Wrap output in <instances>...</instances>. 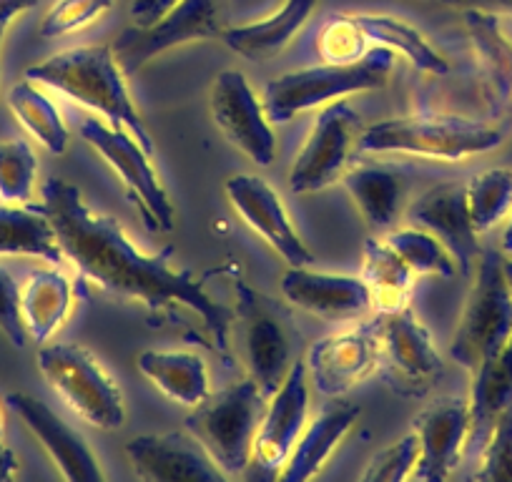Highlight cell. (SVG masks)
<instances>
[{
  "label": "cell",
  "instance_id": "6da1fadb",
  "mask_svg": "<svg viewBox=\"0 0 512 482\" xmlns=\"http://www.w3.org/2000/svg\"><path fill=\"white\" fill-rule=\"evenodd\" d=\"M51 221L63 254L103 292L121 299H134L149 309L184 304L201 317L216 349L226 359L231 312L214 302L189 272L171 269L166 257H149L123 234L121 224L98 214L83 201L78 186L66 179H48L43 184V204L38 206Z\"/></svg>",
  "mask_w": 512,
  "mask_h": 482
},
{
  "label": "cell",
  "instance_id": "7a4b0ae2",
  "mask_svg": "<svg viewBox=\"0 0 512 482\" xmlns=\"http://www.w3.org/2000/svg\"><path fill=\"white\" fill-rule=\"evenodd\" d=\"M26 78L56 88L63 96L93 108L113 126H121L134 136L149 159L156 156L154 139L131 103L111 46H86L56 53L48 61L28 68Z\"/></svg>",
  "mask_w": 512,
  "mask_h": 482
},
{
  "label": "cell",
  "instance_id": "3957f363",
  "mask_svg": "<svg viewBox=\"0 0 512 482\" xmlns=\"http://www.w3.org/2000/svg\"><path fill=\"white\" fill-rule=\"evenodd\" d=\"M392 68H395V51L377 46L357 61L324 63V66L284 73L264 88V111L274 124H287L289 118L319 103L387 86Z\"/></svg>",
  "mask_w": 512,
  "mask_h": 482
},
{
  "label": "cell",
  "instance_id": "277c9868",
  "mask_svg": "<svg viewBox=\"0 0 512 482\" xmlns=\"http://www.w3.org/2000/svg\"><path fill=\"white\" fill-rule=\"evenodd\" d=\"M502 144L492 126L460 116H407L377 121L357 139L362 154H412L425 159L462 161Z\"/></svg>",
  "mask_w": 512,
  "mask_h": 482
},
{
  "label": "cell",
  "instance_id": "5b68a950",
  "mask_svg": "<svg viewBox=\"0 0 512 482\" xmlns=\"http://www.w3.org/2000/svg\"><path fill=\"white\" fill-rule=\"evenodd\" d=\"M267 405L269 397L259 390V385L254 380H244L196 405L186 417V430L204 445L224 475H236L251 462L256 432Z\"/></svg>",
  "mask_w": 512,
  "mask_h": 482
},
{
  "label": "cell",
  "instance_id": "8992f818",
  "mask_svg": "<svg viewBox=\"0 0 512 482\" xmlns=\"http://www.w3.org/2000/svg\"><path fill=\"white\" fill-rule=\"evenodd\" d=\"M502 254L487 249L477 259V279L465 304L450 354L475 375L512 334V289L502 272Z\"/></svg>",
  "mask_w": 512,
  "mask_h": 482
},
{
  "label": "cell",
  "instance_id": "52a82bcc",
  "mask_svg": "<svg viewBox=\"0 0 512 482\" xmlns=\"http://www.w3.org/2000/svg\"><path fill=\"white\" fill-rule=\"evenodd\" d=\"M38 367L68 407L98 430H118L126 420L123 395L96 357L78 344H46Z\"/></svg>",
  "mask_w": 512,
  "mask_h": 482
},
{
  "label": "cell",
  "instance_id": "ba28073f",
  "mask_svg": "<svg viewBox=\"0 0 512 482\" xmlns=\"http://www.w3.org/2000/svg\"><path fill=\"white\" fill-rule=\"evenodd\" d=\"M377 370L400 397H425L442 377V359L410 307L379 314Z\"/></svg>",
  "mask_w": 512,
  "mask_h": 482
},
{
  "label": "cell",
  "instance_id": "9c48e42d",
  "mask_svg": "<svg viewBox=\"0 0 512 482\" xmlns=\"http://www.w3.org/2000/svg\"><path fill=\"white\" fill-rule=\"evenodd\" d=\"M224 3L221 0H179L159 21L131 26L113 41V56L123 73H136L144 63L169 48L201 38H221Z\"/></svg>",
  "mask_w": 512,
  "mask_h": 482
},
{
  "label": "cell",
  "instance_id": "30bf717a",
  "mask_svg": "<svg viewBox=\"0 0 512 482\" xmlns=\"http://www.w3.org/2000/svg\"><path fill=\"white\" fill-rule=\"evenodd\" d=\"M81 136L121 174L126 189L139 201V209L149 229H174V206H171L169 194L161 186L151 159L141 149L139 141L121 126H106L96 118H83Z\"/></svg>",
  "mask_w": 512,
  "mask_h": 482
},
{
  "label": "cell",
  "instance_id": "8fae6325",
  "mask_svg": "<svg viewBox=\"0 0 512 482\" xmlns=\"http://www.w3.org/2000/svg\"><path fill=\"white\" fill-rule=\"evenodd\" d=\"M362 134V118L347 101H334L317 116L312 134L297 156L289 186L294 194H312L327 189L339 179L352 146Z\"/></svg>",
  "mask_w": 512,
  "mask_h": 482
},
{
  "label": "cell",
  "instance_id": "7c38bea8",
  "mask_svg": "<svg viewBox=\"0 0 512 482\" xmlns=\"http://www.w3.org/2000/svg\"><path fill=\"white\" fill-rule=\"evenodd\" d=\"M211 113L226 139L259 166L277 156V139L264 106L241 71H221L211 88Z\"/></svg>",
  "mask_w": 512,
  "mask_h": 482
},
{
  "label": "cell",
  "instance_id": "4fadbf2b",
  "mask_svg": "<svg viewBox=\"0 0 512 482\" xmlns=\"http://www.w3.org/2000/svg\"><path fill=\"white\" fill-rule=\"evenodd\" d=\"M309 372L307 362H294L282 387L269 397L267 412L254 440L251 460L264 472L277 477L292 455L299 435L307 425L309 412Z\"/></svg>",
  "mask_w": 512,
  "mask_h": 482
},
{
  "label": "cell",
  "instance_id": "5bb4252c",
  "mask_svg": "<svg viewBox=\"0 0 512 482\" xmlns=\"http://www.w3.org/2000/svg\"><path fill=\"white\" fill-rule=\"evenodd\" d=\"M472 410L470 400L442 397L430 402L415 417V435L420 440V457L412 475L417 480L440 482L452 475L462 450L470 442Z\"/></svg>",
  "mask_w": 512,
  "mask_h": 482
},
{
  "label": "cell",
  "instance_id": "9a60e30c",
  "mask_svg": "<svg viewBox=\"0 0 512 482\" xmlns=\"http://www.w3.org/2000/svg\"><path fill=\"white\" fill-rule=\"evenodd\" d=\"M236 297H239V317L244 324V347L251 380L259 385L264 395L272 397L292 370L289 337L282 322L274 317L272 309L264 304V299L254 289L239 282L236 284Z\"/></svg>",
  "mask_w": 512,
  "mask_h": 482
},
{
  "label": "cell",
  "instance_id": "2e32d148",
  "mask_svg": "<svg viewBox=\"0 0 512 482\" xmlns=\"http://www.w3.org/2000/svg\"><path fill=\"white\" fill-rule=\"evenodd\" d=\"M126 455L144 480L221 482L226 477L191 432L134 437L126 442Z\"/></svg>",
  "mask_w": 512,
  "mask_h": 482
},
{
  "label": "cell",
  "instance_id": "e0dca14e",
  "mask_svg": "<svg viewBox=\"0 0 512 482\" xmlns=\"http://www.w3.org/2000/svg\"><path fill=\"white\" fill-rule=\"evenodd\" d=\"M377 327L329 334L312 344L307 372L322 395L339 397L377 370Z\"/></svg>",
  "mask_w": 512,
  "mask_h": 482
},
{
  "label": "cell",
  "instance_id": "ac0fdd59",
  "mask_svg": "<svg viewBox=\"0 0 512 482\" xmlns=\"http://www.w3.org/2000/svg\"><path fill=\"white\" fill-rule=\"evenodd\" d=\"M226 196L234 209L244 216L246 224L269 241V247L277 249L289 267H309L314 264V254L304 247V241L294 231L282 199L277 191L259 176L239 174L226 181Z\"/></svg>",
  "mask_w": 512,
  "mask_h": 482
},
{
  "label": "cell",
  "instance_id": "d6986e66",
  "mask_svg": "<svg viewBox=\"0 0 512 482\" xmlns=\"http://www.w3.org/2000/svg\"><path fill=\"white\" fill-rule=\"evenodd\" d=\"M410 219L425 226L445 244L462 274L470 272L472 264L480 259L477 231L472 224L470 204H467V184L445 181V184L425 191L412 204Z\"/></svg>",
  "mask_w": 512,
  "mask_h": 482
},
{
  "label": "cell",
  "instance_id": "ffe728a7",
  "mask_svg": "<svg viewBox=\"0 0 512 482\" xmlns=\"http://www.w3.org/2000/svg\"><path fill=\"white\" fill-rule=\"evenodd\" d=\"M6 405L26 422L28 430L41 440V445L46 447L48 455L53 457L58 467H61L63 477L76 482H101L103 472L98 467L96 455L91 452V447L86 445V440L81 437V432L73 430L68 422H63L46 402H41L38 397L26 395V392H11L6 397Z\"/></svg>",
  "mask_w": 512,
  "mask_h": 482
},
{
  "label": "cell",
  "instance_id": "44dd1931",
  "mask_svg": "<svg viewBox=\"0 0 512 482\" xmlns=\"http://www.w3.org/2000/svg\"><path fill=\"white\" fill-rule=\"evenodd\" d=\"M284 297L299 309L324 319H359L372 309L362 277L312 272L309 267H289L282 277Z\"/></svg>",
  "mask_w": 512,
  "mask_h": 482
},
{
  "label": "cell",
  "instance_id": "7402d4cb",
  "mask_svg": "<svg viewBox=\"0 0 512 482\" xmlns=\"http://www.w3.org/2000/svg\"><path fill=\"white\" fill-rule=\"evenodd\" d=\"M359 417V405L347 400H339L334 397L332 402L322 407V412L317 415V420L307 427V430L299 435L297 445H294L292 455L284 462V467L279 470V480L284 482H304L312 480L319 470L324 467V462L329 460V455L334 452V447L344 440L352 425Z\"/></svg>",
  "mask_w": 512,
  "mask_h": 482
},
{
  "label": "cell",
  "instance_id": "603a6c76",
  "mask_svg": "<svg viewBox=\"0 0 512 482\" xmlns=\"http://www.w3.org/2000/svg\"><path fill=\"white\" fill-rule=\"evenodd\" d=\"M317 0H287L282 11L249 26L226 28L221 33L226 46L249 61H267L284 51L289 41L302 31L304 23L312 16Z\"/></svg>",
  "mask_w": 512,
  "mask_h": 482
},
{
  "label": "cell",
  "instance_id": "cb8c5ba5",
  "mask_svg": "<svg viewBox=\"0 0 512 482\" xmlns=\"http://www.w3.org/2000/svg\"><path fill=\"white\" fill-rule=\"evenodd\" d=\"M141 375L149 377L169 400L184 407H196L209 397V370L204 359L191 352H156L146 349L139 354Z\"/></svg>",
  "mask_w": 512,
  "mask_h": 482
},
{
  "label": "cell",
  "instance_id": "d4e9b609",
  "mask_svg": "<svg viewBox=\"0 0 512 482\" xmlns=\"http://www.w3.org/2000/svg\"><path fill=\"white\" fill-rule=\"evenodd\" d=\"M73 289L58 269H38L21 289V314L28 334L36 342H48L71 312Z\"/></svg>",
  "mask_w": 512,
  "mask_h": 482
},
{
  "label": "cell",
  "instance_id": "484cf974",
  "mask_svg": "<svg viewBox=\"0 0 512 482\" xmlns=\"http://www.w3.org/2000/svg\"><path fill=\"white\" fill-rule=\"evenodd\" d=\"M412 277H415V272L390 247V241H364L362 282L367 284L372 307L379 309V314H390L407 307L412 292Z\"/></svg>",
  "mask_w": 512,
  "mask_h": 482
},
{
  "label": "cell",
  "instance_id": "4316f807",
  "mask_svg": "<svg viewBox=\"0 0 512 482\" xmlns=\"http://www.w3.org/2000/svg\"><path fill=\"white\" fill-rule=\"evenodd\" d=\"M465 26L492 98L512 101V38L500 26L497 13L465 8Z\"/></svg>",
  "mask_w": 512,
  "mask_h": 482
},
{
  "label": "cell",
  "instance_id": "83f0119b",
  "mask_svg": "<svg viewBox=\"0 0 512 482\" xmlns=\"http://www.w3.org/2000/svg\"><path fill=\"white\" fill-rule=\"evenodd\" d=\"M512 405V334L500 352L475 372V385H472L470 410H472V432L470 442L485 445L487 435L492 430V422L497 420L502 410Z\"/></svg>",
  "mask_w": 512,
  "mask_h": 482
},
{
  "label": "cell",
  "instance_id": "f1b7e54d",
  "mask_svg": "<svg viewBox=\"0 0 512 482\" xmlns=\"http://www.w3.org/2000/svg\"><path fill=\"white\" fill-rule=\"evenodd\" d=\"M344 186L374 229H390L405 201V179L382 166H359L344 176Z\"/></svg>",
  "mask_w": 512,
  "mask_h": 482
},
{
  "label": "cell",
  "instance_id": "f546056e",
  "mask_svg": "<svg viewBox=\"0 0 512 482\" xmlns=\"http://www.w3.org/2000/svg\"><path fill=\"white\" fill-rule=\"evenodd\" d=\"M0 254H26L51 264L66 257L48 216L33 206H0Z\"/></svg>",
  "mask_w": 512,
  "mask_h": 482
},
{
  "label": "cell",
  "instance_id": "4dcf8cb0",
  "mask_svg": "<svg viewBox=\"0 0 512 482\" xmlns=\"http://www.w3.org/2000/svg\"><path fill=\"white\" fill-rule=\"evenodd\" d=\"M354 23L364 31V36L369 41H377L379 46H387L392 51H400L415 63L420 71L427 73H447L445 56L437 53L435 48L427 43V38L422 36L417 28H412L410 23L400 21V18L392 16H372V13H364V16H352Z\"/></svg>",
  "mask_w": 512,
  "mask_h": 482
},
{
  "label": "cell",
  "instance_id": "1f68e13d",
  "mask_svg": "<svg viewBox=\"0 0 512 482\" xmlns=\"http://www.w3.org/2000/svg\"><path fill=\"white\" fill-rule=\"evenodd\" d=\"M8 106L16 113V118L36 136L51 154H63L68 146V129L63 124L61 113L53 106L46 93L38 91L33 81L16 83L8 93Z\"/></svg>",
  "mask_w": 512,
  "mask_h": 482
},
{
  "label": "cell",
  "instance_id": "d6a6232c",
  "mask_svg": "<svg viewBox=\"0 0 512 482\" xmlns=\"http://www.w3.org/2000/svg\"><path fill=\"white\" fill-rule=\"evenodd\" d=\"M387 241L415 274H430V277L442 279L457 274L455 259L435 234L420 229H397L387 236Z\"/></svg>",
  "mask_w": 512,
  "mask_h": 482
},
{
  "label": "cell",
  "instance_id": "836d02e7",
  "mask_svg": "<svg viewBox=\"0 0 512 482\" xmlns=\"http://www.w3.org/2000/svg\"><path fill=\"white\" fill-rule=\"evenodd\" d=\"M472 224L477 234L492 229L512 209V171L490 169L467 184Z\"/></svg>",
  "mask_w": 512,
  "mask_h": 482
},
{
  "label": "cell",
  "instance_id": "e575fe53",
  "mask_svg": "<svg viewBox=\"0 0 512 482\" xmlns=\"http://www.w3.org/2000/svg\"><path fill=\"white\" fill-rule=\"evenodd\" d=\"M36 171V156L26 141H0V199L31 201Z\"/></svg>",
  "mask_w": 512,
  "mask_h": 482
},
{
  "label": "cell",
  "instance_id": "d590c367",
  "mask_svg": "<svg viewBox=\"0 0 512 482\" xmlns=\"http://www.w3.org/2000/svg\"><path fill=\"white\" fill-rule=\"evenodd\" d=\"M477 480L512 482V405L497 415L492 430L482 445V467Z\"/></svg>",
  "mask_w": 512,
  "mask_h": 482
},
{
  "label": "cell",
  "instance_id": "8d00e7d4",
  "mask_svg": "<svg viewBox=\"0 0 512 482\" xmlns=\"http://www.w3.org/2000/svg\"><path fill=\"white\" fill-rule=\"evenodd\" d=\"M116 6V0H56L41 23L43 38L81 31Z\"/></svg>",
  "mask_w": 512,
  "mask_h": 482
},
{
  "label": "cell",
  "instance_id": "74e56055",
  "mask_svg": "<svg viewBox=\"0 0 512 482\" xmlns=\"http://www.w3.org/2000/svg\"><path fill=\"white\" fill-rule=\"evenodd\" d=\"M417 457H420V440L417 435H405L395 445L384 447L382 452L369 460L367 470H364V482H400L415 472Z\"/></svg>",
  "mask_w": 512,
  "mask_h": 482
},
{
  "label": "cell",
  "instance_id": "f35d334b",
  "mask_svg": "<svg viewBox=\"0 0 512 482\" xmlns=\"http://www.w3.org/2000/svg\"><path fill=\"white\" fill-rule=\"evenodd\" d=\"M369 38L362 28L354 23L352 16H339L322 31L319 38V53L327 63H347L364 56V46Z\"/></svg>",
  "mask_w": 512,
  "mask_h": 482
},
{
  "label": "cell",
  "instance_id": "ab89813d",
  "mask_svg": "<svg viewBox=\"0 0 512 482\" xmlns=\"http://www.w3.org/2000/svg\"><path fill=\"white\" fill-rule=\"evenodd\" d=\"M0 332L11 339L13 347H26L28 329L21 314V287L6 269H0Z\"/></svg>",
  "mask_w": 512,
  "mask_h": 482
},
{
  "label": "cell",
  "instance_id": "60d3db41",
  "mask_svg": "<svg viewBox=\"0 0 512 482\" xmlns=\"http://www.w3.org/2000/svg\"><path fill=\"white\" fill-rule=\"evenodd\" d=\"M179 0H136L131 6V18L136 26H149V23L159 21L169 8H174Z\"/></svg>",
  "mask_w": 512,
  "mask_h": 482
},
{
  "label": "cell",
  "instance_id": "b9f144b4",
  "mask_svg": "<svg viewBox=\"0 0 512 482\" xmlns=\"http://www.w3.org/2000/svg\"><path fill=\"white\" fill-rule=\"evenodd\" d=\"M447 6L455 8H475V11H487V13H512V0H442Z\"/></svg>",
  "mask_w": 512,
  "mask_h": 482
},
{
  "label": "cell",
  "instance_id": "7bdbcfd3",
  "mask_svg": "<svg viewBox=\"0 0 512 482\" xmlns=\"http://www.w3.org/2000/svg\"><path fill=\"white\" fill-rule=\"evenodd\" d=\"M36 3L38 0H0V23H3V26H8V23H11L16 16L31 11Z\"/></svg>",
  "mask_w": 512,
  "mask_h": 482
},
{
  "label": "cell",
  "instance_id": "ee69618b",
  "mask_svg": "<svg viewBox=\"0 0 512 482\" xmlns=\"http://www.w3.org/2000/svg\"><path fill=\"white\" fill-rule=\"evenodd\" d=\"M18 470V457L11 447L0 445V482L11 480Z\"/></svg>",
  "mask_w": 512,
  "mask_h": 482
},
{
  "label": "cell",
  "instance_id": "f6af8a7d",
  "mask_svg": "<svg viewBox=\"0 0 512 482\" xmlns=\"http://www.w3.org/2000/svg\"><path fill=\"white\" fill-rule=\"evenodd\" d=\"M502 249H505V252H512V219L510 224H507L505 234H502Z\"/></svg>",
  "mask_w": 512,
  "mask_h": 482
},
{
  "label": "cell",
  "instance_id": "bcb514c9",
  "mask_svg": "<svg viewBox=\"0 0 512 482\" xmlns=\"http://www.w3.org/2000/svg\"><path fill=\"white\" fill-rule=\"evenodd\" d=\"M502 272H505L507 284H510V289H512V259L510 262H502Z\"/></svg>",
  "mask_w": 512,
  "mask_h": 482
},
{
  "label": "cell",
  "instance_id": "7dc6e473",
  "mask_svg": "<svg viewBox=\"0 0 512 482\" xmlns=\"http://www.w3.org/2000/svg\"><path fill=\"white\" fill-rule=\"evenodd\" d=\"M6 28L8 26H3V23H0V43H3V36H6Z\"/></svg>",
  "mask_w": 512,
  "mask_h": 482
},
{
  "label": "cell",
  "instance_id": "c3c4849f",
  "mask_svg": "<svg viewBox=\"0 0 512 482\" xmlns=\"http://www.w3.org/2000/svg\"><path fill=\"white\" fill-rule=\"evenodd\" d=\"M0 437H3V410H0Z\"/></svg>",
  "mask_w": 512,
  "mask_h": 482
}]
</instances>
